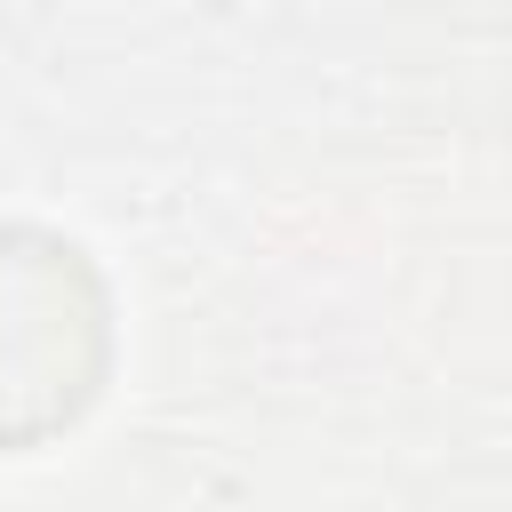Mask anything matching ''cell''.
Instances as JSON below:
<instances>
[{
  "label": "cell",
  "mask_w": 512,
  "mask_h": 512,
  "mask_svg": "<svg viewBox=\"0 0 512 512\" xmlns=\"http://www.w3.org/2000/svg\"><path fill=\"white\" fill-rule=\"evenodd\" d=\"M104 384V280L88 248L0 224V456L64 432Z\"/></svg>",
  "instance_id": "1"
}]
</instances>
